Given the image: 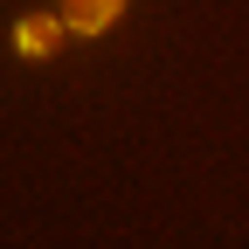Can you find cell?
Instances as JSON below:
<instances>
[{
    "mask_svg": "<svg viewBox=\"0 0 249 249\" xmlns=\"http://www.w3.org/2000/svg\"><path fill=\"white\" fill-rule=\"evenodd\" d=\"M124 0H62V28H76V35H97V28L118 21Z\"/></svg>",
    "mask_w": 249,
    "mask_h": 249,
    "instance_id": "6da1fadb",
    "label": "cell"
},
{
    "mask_svg": "<svg viewBox=\"0 0 249 249\" xmlns=\"http://www.w3.org/2000/svg\"><path fill=\"white\" fill-rule=\"evenodd\" d=\"M55 35H62V21H21V35H14V42H21V55H49Z\"/></svg>",
    "mask_w": 249,
    "mask_h": 249,
    "instance_id": "7a4b0ae2",
    "label": "cell"
}]
</instances>
